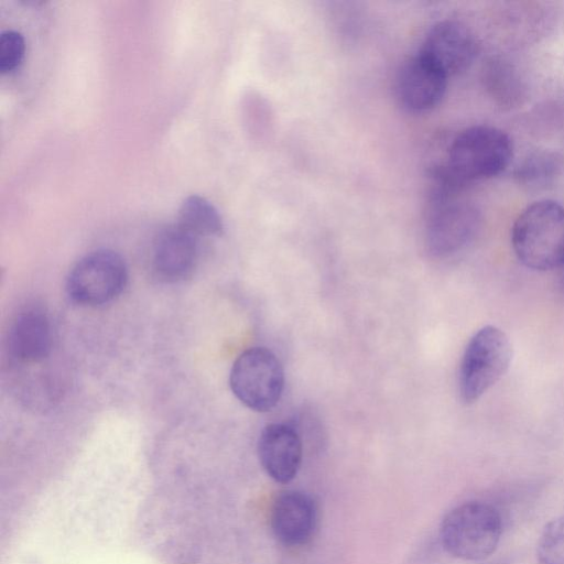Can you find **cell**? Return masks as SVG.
<instances>
[{
    "mask_svg": "<svg viewBox=\"0 0 564 564\" xmlns=\"http://www.w3.org/2000/svg\"><path fill=\"white\" fill-rule=\"evenodd\" d=\"M517 258L528 268L552 270L564 264V207L551 199L528 205L511 229Z\"/></svg>",
    "mask_w": 564,
    "mask_h": 564,
    "instance_id": "cell-1",
    "label": "cell"
},
{
    "mask_svg": "<svg viewBox=\"0 0 564 564\" xmlns=\"http://www.w3.org/2000/svg\"><path fill=\"white\" fill-rule=\"evenodd\" d=\"M502 519L490 503L466 501L442 520L440 539L444 550L464 561H480L495 553L501 539Z\"/></svg>",
    "mask_w": 564,
    "mask_h": 564,
    "instance_id": "cell-2",
    "label": "cell"
},
{
    "mask_svg": "<svg viewBox=\"0 0 564 564\" xmlns=\"http://www.w3.org/2000/svg\"><path fill=\"white\" fill-rule=\"evenodd\" d=\"M510 137L492 126H473L458 133L448 148L444 167L462 184L499 175L511 162Z\"/></svg>",
    "mask_w": 564,
    "mask_h": 564,
    "instance_id": "cell-3",
    "label": "cell"
},
{
    "mask_svg": "<svg viewBox=\"0 0 564 564\" xmlns=\"http://www.w3.org/2000/svg\"><path fill=\"white\" fill-rule=\"evenodd\" d=\"M512 346L503 330L487 325L469 339L458 372L459 395L470 404L486 393L507 372Z\"/></svg>",
    "mask_w": 564,
    "mask_h": 564,
    "instance_id": "cell-4",
    "label": "cell"
},
{
    "mask_svg": "<svg viewBox=\"0 0 564 564\" xmlns=\"http://www.w3.org/2000/svg\"><path fill=\"white\" fill-rule=\"evenodd\" d=\"M476 207L458 193L431 189L424 239L427 251L437 258L453 256L474 239L479 228Z\"/></svg>",
    "mask_w": 564,
    "mask_h": 564,
    "instance_id": "cell-5",
    "label": "cell"
},
{
    "mask_svg": "<svg viewBox=\"0 0 564 564\" xmlns=\"http://www.w3.org/2000/svg\"><path fill=\"white\" fill-rule=\"evenodd\" d=\"M229 384L236 398L247 408L268 412L278 404L283 392L282 364L268 348H249L235 360Z\"/></svg>",
    "mask_w": 564,
    "mask_h": 564,
    "instance_id": "cell-6",
    "label": "cell"
},
{
    "mask_svg": "<svg viewBox=\"0 0 564 564\" xmlns=\"http://www.w3.org/2000/svg\"><path fill=\"white\" fill-rule=\"evenodd\" d=\"M128 270L121 256L112 250H95L70 270L66 289L69 297L82 305L98 306L121 294Z\"/></svg>",
    "mask_w": 564,
    "mask_h": 564,
    "instance_id": "cell-7",
    "label": "cell"
},
{
    "mask_svg": "<svg viewBox=\"0 0 564 564\" xmlns=\"http://www.w3.org/2000/svg\"><path fill=\"white\" fill-rule=\"evenodd\" d=\"M477 50L476 39L465 24L443 20L429 30L419 54L449 77L467 69Z\"/></svg>",
    "mask_w": 564,
    "mask_h": 564,
    "instance_id": "cell-8",
    "label": "cell"
},
{
    "mask_svg": "<svg viewBox=\"0 0 564 564\" xmlns=\"http://www.w3.org/2000/svg\"><path fill=\"white\" fill-rule=\"evenodd\" d=\"M447 76L419 53L403 63L395 93L409 111L424 112L437 106L446 91Z\"/></svg>",
    "mask_w": 564,
    "mask_h": 564,
    "instance_id": "cell-9",
    "label": "cell"
},
{
    "mask_svg": "<svg viewBox=\"0 0 564 564\" xmlns=\"http://www.w3.org/2000/svg\"><path fill=\"white\" fill-rule=\"evenodd\" d=\"M317 523V508L312 497L300 490H286L273 501L270 524L276 540L286 546L305 544Z\"/></svg>",
    "mask_w": 564,
    "mask_h": 564,
    "instance_id": "cell-10",
    "label": "cell"
},
{
    "mask_svg": "<svg viewBox=\"0 0 564 564\" xmlns=\"http://www.w3.org/2000/svg\"><path fill=\"white\" fill-rule=\"evenodd\" d=\"M258 456L269 477L280 484L290 482L297 475L302 463L301 437L288 424L270 423L259 436Z\"/></svg>",
    "mask_w": 564,
    "mask_h": 564,
    "instance_id": "cell-11",
    "label": "cell"
},
{
    "mask_svg": "<svg viewBox=\"0 0 564 564\" xmlns=\"http://www.w3.org/2000/svg\"><path fill=\"white\" fill-rule=\"evenodd\" d=\"M198 259V238L177 224L162 230L152 254L155 275L164 282L185 280L194 271Z\"/></svg>",
    "mask_w": 564,
    "mask_h": 564,
    "instance_id": "cell-12",
    "label": "cell"
},
{
    "mask_svg": "<svg viewBox=\"0 0 564 564\" xmlns=\"http://www.w3.org/2000/svg\"><path fill=\"white\" fill-rule=\"evenodd\" d=\"M51 325L40 307H28L14 318L9 332L11 355L22 362L43 360L51 350Z\"/></svg>",
    "mask_w": 564,
    "mask_h": 564,
    "instance_id": "cell-13",
    "label": "cell"
},
{
    "mask_svg": "<svg viewBox=\"0 0 564 564\" xmlns=\"http://www.w3.org/2000/svg\"><path fill=\"white\" fill-rule=\"evenodd\" d=\"M177 225L197 238L218 236L224 228L217 208L199 195H191L183 200L177 213Z\"/></svg>",
    "mask_w": 564,
    "mask_h": 564,
    "instance_id": "cell-14",
    "label": "cell"
},
{
    "mask_svg": "<svg viewBox=\"0 0 564 564\" xmlns=\"http://www.w3.org/2000/svg\"><path fill=\"white\" fill-rule=\"evenodd\" d=\"M562 169L563 158L560 153L536 150L529 153L517 166L516 176L524 185L540 187L551 183Z\"/></svg>",
    "mask_w": 564,
    "mask_h": 564,
    "instance_id": "cell-15",
    "label": "cell"
},
{
    "mask_svg": "<svg viewBox=\"0 0 564 564\" xmlns=\"http://www.w3.org/2000/svg\"><path fill=\"white\" fill-rule=\"evenodd\" d=\"M485 82L491 96L501 105H514L523 96L519 75L514 67L503 59L494 58L488 62Z\"/></svg>",
    "mask_w": 564,
    "mask_h": 564,
    "instance_id": "cell-16",
    "label": "cell"
},
{
    "mask_svg": "<svg viewBox=\"0 0 564 564\" xmlns=\"http://www.w3.org/2000/svg\"><path fill=\"white\" fill-rule=\"evenodd\" d=\"M539 564H564V514L550 520L536 543Z\"/></svg>",
    "mask_w": 564,
    "mask_h": 564,
    "instance_id": "cell-17",
    "label": "cell"
},
{
    "mask_svg": "<svg viewBox=\"0 0 564 564\" xmlns=\"http://www.w3.org/2000/svg\"><path fill=\"white\" fill-rule=\"evenodd\" d=\"M24 55V40L21 33L7 30L0 35V72L10 73L21 63Z\"/></svg>",
    "mask_w": 564,
    "mask_h": 564,
    "instance_id": "cell-18",
    "label": "cell"
}]
</instances>
